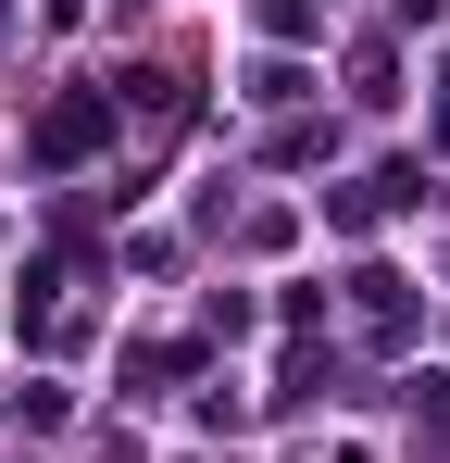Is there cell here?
I'll list each match as a JSON object with an SVG mask.
<instances>
[{
	"mask_svg": "<svg viewBox=\"0 0 450 463\" xmlns=\"http://www.w3.org/2000/svg\"><path fill=\"white\" fill-rule=\"evenodd\" d=\"M113 138V100H51V126H38V163H75Z\"/></svg>",
	"mask_w": 450,
	"mask_h": 463,
	"instance_id": "cell-1",
	"label": "cell"
}]
</instances>
